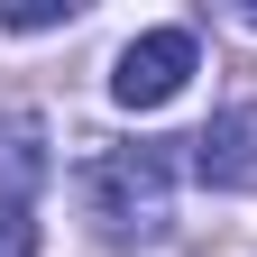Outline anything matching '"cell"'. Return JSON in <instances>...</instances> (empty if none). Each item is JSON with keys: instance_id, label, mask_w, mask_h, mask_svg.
Segmentation results:
<instances>
[{"instance_id": "1", "label": "cell", "mask_w": 257, "mask_h": 257, "mask_svg": "<svg viewBox=\"0 0 257 257\" xmlns=\"http://www.w3.org/2000/svg\"><path fill=\"white\" fill-rule=\"evenodd\" d=\"M166 193H175V156L166 147H101L83 166V202L101 220H119V230H128V220H138V230L166 220Z\"/></svg>"}, {"instance_id": "2", "label": "cell", "mask_w": 257, "mask_h": 257, "mask_svg": "<svg viewBox=\"0 0 257 257\" xmlns=\"http://www.w3.org/2000/svg\"><path fill=\"white\" fill-rule=\"evenodd\" d=\"M193 64H202L193 28H147V37H128L119 64H110V101L119 110H166L175 92L193 83Z\"/></svg>"}, {"instance_id": "3", "label": "cell", "mask_w": 257, "mask_h": 257, "mask_svg": "<svg viewBox=\"0 0 257 257\" xmlns=\"http://www.w3.org/2000/svg\"><path fill=\"white\" fill-rule=\"evenodd\" d=\"M193 175L220 184V193H257V101L211 110V128L193 138Z\"/></svg>"}, {"instance_id": "5", "label": "cell", "mask_w": 257, "mask_h": 257, "mask_svg": "<svg viewBox=\"0 0 257 257\" xmlns=\"http://www.w3.org/2000/svg\"><path fill=\"white\" fill-rule=\"evenodd\" d=\"M239 19H248V28H257V0H248V10H239Z\"/></svg>"}, {"instance_id": "4", "label": "cell", "mask_w": 257, "mask_h": 257, "mask_svg": "<svg viewBox=\"0 0 257 257\" xmlns=\"http://www.w3.org/2000/svg\"><path fill=\"white\" fill-rule=\"evenodd\" d=\"M0 257H37V211H0Z\"/></svg>"}]
</instances>
